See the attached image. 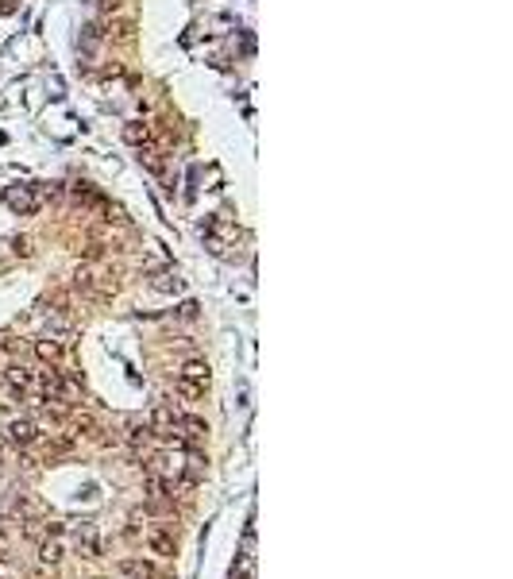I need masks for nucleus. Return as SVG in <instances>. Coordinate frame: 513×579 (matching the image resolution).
I'll use <instances>...</instances> for the list:
<instances>
[{
  "instance_id": "nucleus-4",
  "label": "nucleus",
  "mask_w": 513,
  "mask_h": 579,
  "mask_svg": "<svg viewBox=\"0 0 513 579\" xmlns=\"http://www.w3.org/2000/svg\"><path fill=\"white\" fill-rule=\"evenodd\" d=\"M8 441L12 444H35L39 441V429H35V421H28V417H16V421L8 425Z\"/></svg>"
},
{
  "instance_id": "nucleus-5",
  "label": "nucleus",
  "mask_w": 513,
  "mask_h": 579,
  "mask_svg": "<svg viewBox=\"0 0 513 579\" xmlns=\"http://www.w3.org/2000/svg\"><path fill=\"white\" fill-rule=\"evenodd\" d=\"M35 375H39V371H31V367H23V364L8 367V379H12L16 390H35Z\"/></svg>"
},
{
  "instance_id": "nucleus-2",
  "label": "nucleus",
  "mask_w": 513,
  "mask_h": 579,
  "mask_svg": "<svg viewBox=\"0 0 513 579\" xmlns=\"http://www.w3.org/2000/svg\"><path fill=\"white\" fill-rule=\"evenodd\" d=\"M4 201H8L12 213L31 216V213H39V205L47 201V189H39V186H12L8 193H4Z\"/></svg>"
},
{
  "instance_id": "nucleus-7",
  "label": "nucleus",
  "mask_w": 513,
  "mask_h": 579,
  "mask_svg": "<svg viewBox=\"0 0 513 579\" xmlns=\"http://www.w3.org/2000/svg\"><path fill=\"white\" fill-rule=\"evenodd\" d=\"M147 545H151V552H155V556H174V537H166V533H151V537H147Z\"/></svg>"
},
{
  "instance_id": "nucleus-6",
  "label": "nucleus",
  "mask_w": 513,
  "mask_h": 579,
  "mask_svg": "<svg viewBox=\"0 0 513 579\" xmlns=\"http://www.w3.org/2000/svg\"><path fill=\"white\" fill-rule=\"evenodd\" d=\"M124 139H127V143H136V147H147V143H151V124L132 120V124L124 128Z\"/></svg>"
},
{
  "instance_id": "nucleus-3",
  "label": "nucleus",
  "mask_w": 513,
  "mask_h": 579,
  "mask_svg": "<svg viewBox=\"0 0 513 579\" xmlns=\"http://www.w3.org/2000/svg\"><path fill=\"white\" fill-rule=\"evenodd\" d=\"M205 232H209V240H213L216 251H224V244H228V240L240 236V228H235L232 220H224V216H213V220L205 224Z\"/></svg>"
},
{
  "instance_id": "nucleus-10",
  "label": "nucleus",
  "mask_w": 513,
  "mask_h": 579,
  "mask_svg": "<svg viewBox=\"0 0 513 579\" xmlns=\"http://www.w3.org/2000/svg\"><path fill=\"white\" fill-rule=\"evenodd\" d=\"M39 560H43V564H59V560H62V545H59V540H47V545L39 549Z\"/></svg>"
},
{
  "instance_id": "nucleus-1",
  "label": "nucleus",
  "mask_w": 513,
  "mask_h": 579,
  "mask_svg": "<svg viewBox=\"0 0 513 579\" xmlns=\"http://www.w3.org/2000/svg\"><path fill=\"white\" fill-rule=\"evenodd\" d=\"M174 390L182 394V398H189V402L205 398V390H209V364H201V359H189V364L178 371Z\"/></svg>"
},
{
  "instance_id": "nucleus-11",
  "label": "nucleus",
  "mask_w": 513,
  "mask_h": 579,
  "mask_svg": "<svg viewBox=\"0 0 513 579\" xmlns=\"http://www.w3.org/2000/svg\"><path fill=\"white\" fill-rule=\"evenodd\" d=\"M139 576H143V579H170L163 568H155L151 560H143V564H139Z\"/></svg>"
},
{
  "instance_id": "nucleus-9",
  "label": "nucleus",
  "mask_w": 513,
  "mask_h": 579,
  "mask_svg": "<svg viewBox=\"0 0 513 579\" xmlns=\"http://www.w3.org/2000/svg\"><path fill=\"white\" fill-rule=\"evenodd\" d=\"M62 352H66V348H62V340H39V355L43 359H62Z\"/></svg>"
},
{
  "instance_id": "nucleus-8",
  "label": "nucleus",
  "mask_w": 513,
  "mask_h": 579,
  "mask_svg": "<svg viewBox=\"0 0 513 579\" xmlns=\"http://www.w3.org/2000/svg\"><path fill=\"white\" fill-rule=\"evenodd\" d=\"M151 286H155V290H166V294H170V290L178 294V290H182V278H178L174 271H158V275L151 278Z\"/></svg>"
}]
</instances>
